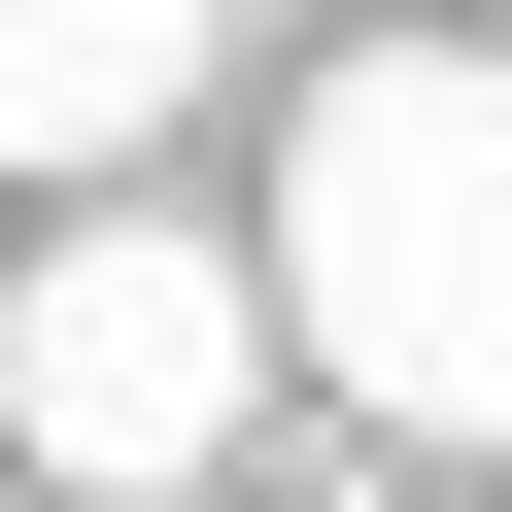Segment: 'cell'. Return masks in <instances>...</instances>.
Here are the masks:
<instances>
[{
	"label": "cell",
	"instance_id": "cell-1",
	"mask_svg": "<svg viewBox=\"0 0 512 512\" xmlns=\"http://www.w3.org/2000/svg\"><path fill=\"white\" fill-rule=\"evenodd\" d=\"M274 342L376 410V444H512V69L478 35H342L308 137H274Z\"/></svg>",
	"mask_w": 512,
	"mask_h": 512
},
{
	"label": "cell",
	"instance_id": "cell-4",
	"mask_svg": "<svg viewBox=\"0 0 512 512\" xmlns=\"http://www.w3.org/2000/svg\"><path fill=\"white\" fill-rule=\"evenodd\" d=\"M0 512H69V478H0Z\"/></svg>",
	"mask_w": 512,
	"mask_h": 512
},
{
	"label": "cell",
	"instance_id": "cell-3",
	"mask_svg": "<svg viewBox=\"0 0 512 512\" xmlns=\"http://www.w3.org/2000/svg\"><path fill=\"white\" fill-rule=\"evenodd\" d=\"M171 103H205V0H0V171L35 205H137Z\"/></svg>",
	"mask_w": 512,
	"mask_h": 512
},
{
	"label": "cell",
	"instance_id": "cell-2",
	"mask_svg": "<svg viewBox=\"0 0 512 512\" xmlns=\"http://www.w3.org/2000/svg\"><path fill=\"white\" fill-rule=\"evenodd\" d=\"M239 410H274V274L171 205H69L35 274H0V478H69V512H171Z\"/></svg>",
	"mask_w": 512,
	"mask_h": 512
}]
</instances>
